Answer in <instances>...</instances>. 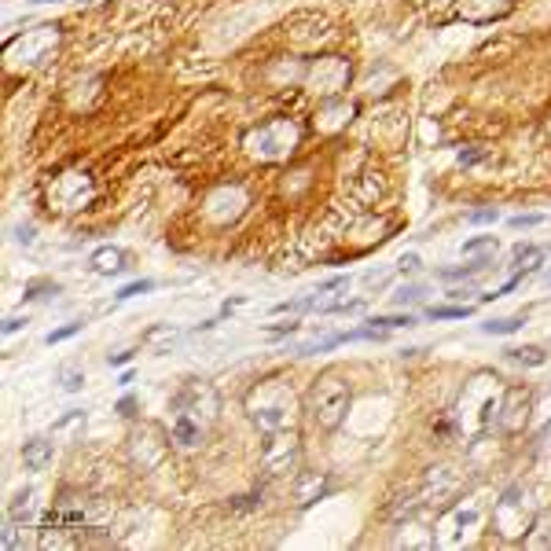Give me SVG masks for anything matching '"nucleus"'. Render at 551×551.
<instances>
[{"label":"nucleus","instance_id":"b1692460","mask_svg":"<svg viewBox=\"0 0 551 551\" xmlns=\"http://www.w3.org/2000/svg\"><path fill=\"white\" fill-rule=\"evenodd\" d=\"M511 265L518 269V276H526V272L540 269L544 265V250L540 247H515V254H511Z\"/></svg>","mask_w":551,"mask_h":551},{"label":"nucleus","instance_id":"dca6fc26","mask_svg":"<svg viewBox=\"0 0 551 551\" xmlns=\"http://www.w3.org/2000/svg\"><path fill=\"white\" fill-rule=\"evenodd\" d=\"M515 8V0H460V19L467 23H493Z\"/></svg>","mask_w":551,"mask_h":551},{"label":"nucleus","instance_id":"37998d69","mask_svg":"<svg viewBox=\"0 0 551 551\" xmlns=\"http://www.w3.org/2000/svg\"><path fill=\"white\" fill-rule=\"evenodd\" d=\"M118 412H122V416H133V401H129V397H125L122 405H118Z\"/></svg>","mask_w":551,"mask_h":551},{"label":"nucleus","instance_id":"20e7f679","mask_svg":"<svg viewBox=\"0 0 551 551\" xmlns=\"http://www.w3.org/2000/svg\"><path fill=\"white\" fill-rule=\"evenodd\" d=\"M349 405H353V390H349L346 375L327 368L313 379L309 394H305V412L320 430H338L346 423Z\"/></svg>","mask_w":551,"mask_h":551},{"label":"nucleus","instance_id":"393cba45","mask_svg":"<svg viewBox=\"0 0 551 551\" xmlns=\"http://www.w3.org/2000/svg\"><path fill=\"white\" fill-rule=\"evenodd\" d=\"M526 327V316H500V320H489V324H482L485 335H515V331H522Z\"/></svg>","mask_w":551,"mask_h":551},{"label":"nucleus","instance_id":"ddd939ff","mask_svg":"<svg viewBox=\"0 0 551 551\" xmlns=\"http://www.w3.org/2000/svg\"><path fill=\"white\" fill-rule=\"evenodd\" d=\"M169 434H162L158 427H140L133 434V441H129V449H133V463L140 467V471H155L158 463L166 460L169 452Z\"/></svg>","mask_w":551,"mask_h":551},{"label":"nucleus","instance_id":"72a5a7b5","mask_svg":"<svg viewBox=\"0 0 551 551\" xmlns=\"http://www.w3.org/2000/svg\"><path fill=\"white\" fill-rule=\"evenodd\" d=\"M482 269V265H463V269H445V272H438L441 280H463V276H474V272Z\"/></svg>","mask_w":551,"mask_h":551},{"label":"nucleus","instance_id":"a19ab883","mask_svg":"<svg viewBox=\"0 0 551 551\" xmlns=\"http://www.w3.org/2000/svg\"><path fill=\"white\" fill-rule=\"evenodd\" d=\"M129 360H133V353H114L111 364H114V368H122V364H129Z\"/></svg>","mask_w":551,"mask_h":551},{"label":"nucleus","instance_id":"412c9836","mask_svg":"<svg viewBox=\"0 0 551 551\" xmlns=\"http://www.w3.org/2000/svg\"><path fill=\"white\" fill-rule=\"evenodd\" d=\"M89 269L100 272V276H114V272L125 269V254L118 247H100L96 254L89 258Z\"/></svg>","mask_w":551,"mask_h":551},{"label":"nucleus","instance_id":"c756f323","mask_svg":"<svg viewBox=\"0 0 551 551\" xmlns=\"http://www.w3.org/2000/svg\"><path fill=\"white\" fill-rule=\"evenodd\" d=\"M427 294V287H419V283H408V287H401V291L394 294V302L397 305H405V302H419Z\"/></svg>","mask_w":551,"mask_h":551},{"label":"nucleus","instance_id":"4c0bfd02","mask_svg":"<svg viewBox=\"0 0 551 551\" xmlns=\"http://www.w3.org/2000/svg\"><path fill=\"white\" fill-rule=\"evenodd\" d=\"M397 269L405 272V276H412V272L419 269V254H405V258L397 261Z\"/></svg>","mask_w":551,"mask_h":551},{"label":"nucleus","instance_id":"79ce46f5","mask_svg":"<svg viewBox=\"0 0 551 551\" xmlns=\"http://www.w3.org/2000/svg\"><path fill=\"white\" fill-rule=\"evenodd\" d=\"M19 243H34V228H30V225L19 228Z\"/></svg>","mask_w":551,"mask_h":551},{"label":"nucleus","instance_id":"c85d7f7f","mask_svg":"<svg viewBox=\"0 0 551 551\" xmlns=\"http://www.w3.org/2000/svg\"><path fill=\"white\" fill-rule=\"evenodd\" d=\"M147 291H155V280H136V283H125L122 291L114 294L118 302H129V298H140V294H147Z\"/></svg>","mask_w":551,"mask_h":551},{"label":"nucleus","instance_id":"9b49d317","mask_svg":"<svg viewBox=\"0 0 551 551\" xmlns=\"http://www.w3.org/2000/svg\"><path fill=\"white\" fill-rule=\"evenodd\" d=\"M331 34H335L331 23L316 12H298L287 19V45L298 48V52H316L320 45L331 41Z\"/></svg>","mask_w":551,"mask_h":551},{"label":"nucleus","instance_id":"c9c22d12","mask_svg":"<svg viewBox=\"0 0 551 551\" xmlns=\"http://www.w3.org/2000/svg\"><path fill=\"white\" fill-rule=\"evenodd\" d=\"M496 210H474V214H467V221H471V225H493L496 221Z\"/></svg>","mask_w":551,"mask_h":551},{"label":"nucleus","instance_id":"9d476101","mask_svg":"<svg viewBox=\"0 0 551 551\" xmlns=\"http://www.w3.org/2000/svg\"><path fill=\"white\" fill-rule=\"evenodd\" d=\"M529 419H533V390L529 386H504L496 427L504 430L507 438H518L529 427Z\"/></svg>","mask_w":551,"mask_h":551},{"label":"nucleus","instance_id":"4be33fe9","mask_svg":"<svg viewBox=\"0 0 551 551\" xmlns=\"http://www.w3.org/2000/svg\"><path fill=\"white\" fill-rule=\"evenodd\" d=\"M511 364H518V368H544L548 364V353L540 346H511L504 353Z\"/></svg>","mask_w":551,"mask_h":551},{"label":"nucleus","instance_id":"e433bc0d","mask_svg":"<svg viewBox=\"0 0 551 551\" xmlns=\"http://www.w3.org/2000/svg\"><path fill=\"white\" fill-rule=\"evenodd\" d=\"M346 283H349V276H335V280L320 283V287H316V294H327V291H342V287H346Z\"/></svg>","mask_w":551,"mask_h":551},{"label":"nucleus","instance_id":"f03ea898","mask_svg":"<svg viewBox=\"0 0 551 551\" xmlns=\"http://www.w3.org/2000/svg\"><path fill=\"white\" fill-rule=\"evenodd\" d=\"M250 423L261 430V434H272V430H287V427H298V416H302V397L298 390L291 386V379H261L258 386H250L247 401Z\"/></svg>","mask_w":551,"mask_h":551},{"label":"nucleus","instance_id":"473e14b6","mask_svg":"<svg viewBox=\"0 0 551 551\" xmlns=\"http://www.w3.org/2000/svg\"><path fill=\"white\" fill-rule=\"evenodd\" d=\"M482 158H489V147H471V151L460 155V166H474V162H482Z\"/></svg>","mask_w":551,"mask_h":551},{"label":"nucleus","instance_id":"2eb2a0df","mask_svg":"<svg viewBox=\"0 0 551 551\" xmlns=\"http://www.w3.org/2000/svg\"><path fill=\"white\" fill-rule=\"evenodd\" d=\"M52 199L59 210H81L92 199V180L89 173H67V180L59 177L52 184Z\"/></svg>","mask_w":551,"mask_h":551},{"label":"nucleus","instance_id":"bb28decb","mask_svg":"<svg viewBox=\"0 0 551 551\" xmlns=\"http://www.w3.org/2000/svg\"><path fill=\"white\" fill-rule=\"evenodd\" d=\"M416 324V316L412 313H394V316H375L372 327L375 331H394V327H412Z\"/></svg>","mask_w":551,"mask_h":551},{"label":"nucleus","instance_id":"aec40b11","mask_svg":"<svg viewBox=\"0 0 551 551\" xmlns=\"http://www.w3.org/2000/svg\"><path fill=\"white\" fill-rule=\"evenodd\" d=\"M52 456H56V445L48 438H34L23 445V467L26 471H45L48 463H52Z\"/></svg>","mask_w":551,"mask_h":551},{"label":"nucleus","instance_id":"7ed1b4c3","mask_svg":"<svg viewBox=\"0 0 551 551\" xmlns=\"http://www.w3.org/2000/svg\"><path fill=\"white\" fill-rule=\"evenodd\" d=\"M302 147V125L280 114V118H269V122L254 125L247 136H243V151H247L254 162L261 166H280V162H291Z\"/></svg>","mask_w":551,"mask_h":551},{"label":"nucleus","instance_id":"cd10ccee","mask_svg":"<svg viewBox=\"0 0 551 551\" xmlns=\"http://www.w3.org/2000/svg\"><path fill=\"white\" fill-rule=\"evenodd\" d=\"M430 320H463L471 316V305H438V309H427Z\"/></svg>","mask_w":551,"mask_h":551},{"label":"nucleus","instance_id":"0eeeda50","mask_svg":"<svg viewBox=\"0 0 551 551\" xmlns=\"http://www.w3.org/2000/svg\"><path fill=\"white\" fill-rule=\"evenodd\" d=\"M261 471L265 478H291L302 471V438L298 427L261 434Z\"/></svg>","mask_w":551,"mask_h":551},{"label":"nucleus","instance_id":"f704fd0d","mask_svg":"<svg viewBox=\"0 0 551 551\" xmlns=\"http://www.w3.org/2000/svg\"><path fill=\"white\" fill-rule=\"evenodd\" d=\"M78 331H81V324L59 327V331H52V335H48V346H56V342H63V338H70V335H78Z\"/></svg>","mask_w":551,"mask_h":551},{"label":"nucleus","instance_id":"6e6552de","mask_svg":"<svg viewBox=\"0 0 551 551\" xmlns=\"http://www.w3.org/2000/svg\"><path fill=\"white\" fill-rule=\"evenodd\" d=\"M217 412H221V397H217L214 386L203 383V379H188L184 390L173 397V416H188L206 430L217 423Z\"/></svg>","mask_w":551,"mask_h":551},{"label":"nucleus","instance_id":"1a4fd4ad","mask_svg":"<svg viewBox=\"0 0 551 551\" xmlns=\"http://www.w3.org/2000/svg\"><path fill=\"white\" fill-rule=\"evenodd\" d=\"M349 78H353V67L346 56H320L305 74V89L316 92L320 100H338L349 89Z\"/></svg>","mask_w":551,"mask_h":551},{"label":"nucleus","instance_id":"ea45409f","mask_svg":"<svg viewBox=\"0 0 551 551\" xmlns=\"http://www.w3.org/2000/svg\"><path fill=\"white\" fill-rule=\"evenodd\" d=\"M298 327H302V324H294V320H291V324H276V327H269V331H272V335H294Z\"/></svg>","mask_w":551,"mask_h":551},{"label":"nucleus","instance_id":"f3484780","mask_svg":"<svg viewBox=\"0 0 551 551\" xmlns=\"http://www.w3.org/2000/svg\"><path fill=\"white\" fill-rule=\"evenodd\" d=\"M460 489V474L456 467H430L427 471V482H423V500H449L452 493Z\"/></svg>","mask_w":551,"mask_h":551},{"label":"nucleus","instance_id":"5701e85b","mask_svg":"<svg viewBox=\"0 0 551 551\" xmlns=\"http://www.w3.org/2000/svg\"><path fill=\"white\" fill-rule=\"evenodd\" d=\"M8 518H12L15 526H19V522H30V518H34V489H19V493L12 496V507H8Z\"/></svg>","mask_w":551,"mask_h":551},{"label":"nucleus","instance_id":"a211bd4d","mask_svg":"<svg viewBox=\"0 0 551 551\" xmlns=\"http://www.w3.org/2000/svg\"><path fill=\"white\" fill-rule=\"evenodd\" d=\"M327 493H331V478H327V471L298 474V489H294V500H298V507L316 504V500H324Z\"/></svg>","mask_w":551,"mask_h":551},{"label":"nucleus","instance_id":"6ab92c4d","mask_svg":"<svg viewBox=\"0 0 551 551\" xmlns=\"http://www.w3.org/2000/svg\"><path fill=\"white\" fill-rule=\"evenodd\" d=\"M203 434H206V427H199V423L188 416H173V423H169V441L184 452L199 449V445H203Z\"/></svg>","mask_w":551,"mask_h":551},{"label":"nucleus","instance_id":"2f4dec72","mask_svg":"<svg viewBox=\"0 0 551 551\" xmlns=\"http://www.w3.org/2000/svg\"><path fill=\"white\" fill-rule=\"evenodd\" d=\"M548 217L544 214H518V217H511V228H537V225H544Z\"/></svg>","mask_w":551,"mask_h":551},{"label":"nucleus","instance_id":"423d86ee","mask_svg":"<svg viewBox=\"0 0 551 551\" xmlns=\"http://www.w3.org/2000/svg\"><path fill=\"white\" fill-rule=\"evenodd\" d=\"M489 522H493V529L504 540H526L537 529V507H533V500H529V493L522 485H511L507 493L496 496Z\"/></svg>","mask_w":551,"mask_h":551},{"label":"nucleus","instance_id":"f257e3e1","mask_svg":"<svg viewBox=\"0 0 551 551\" xmlns=\"http://www.w3.org/2000/svg\"><path fill=\"white\" fill-rule=\"evenodd\" d=\"M500 401H504V383L493 372H474L463 383L456 408H452V423L463 434V441H485L493 434Z\"/></svg>","mask_w":551,"mask_h":551},{"label":"nucleus","instance_id":"a878e982","mask_svg":"<svg viewBox=\"0 0 551 551\" xmlns=\"http://www.w3.org/2000/svg\"><path fill=\"white\" fill-rule=\"evenodd\" d=\"M59 383H63L67 394H78L81 386H85V372L74 368V364H63V368H59Z\"/></svg>","mask_w":551,"mask_h":551},{"label":"nucleus","instance_id":"4468645a","mask_svg":"<svg viewBox=\"0 0 551 551\" xmlns=\"http://www.w3.org/2000/svg\"><path fill=\"white\" fill-rule=\"evenodd\" d=\"M56 26H37V30H30V34H23L19 41H12L8 45V56H26L23 63L30 67V63H41V59H48V52L56 48Z\"/></svg>","mask_w":551,"mask_h":551},{"label":"nucleus","instance_id":"7c9ffc66","mask_svg":"<svg viewBox=\"0 0 551 551\" xmlns=\"http://www.w3.org/2000/svg\"><path fill=\"white\" fill-rule=\"evenodd\" d=\"M482 250H496V236H478L463 243V254H482Z\"/></svg>","mask_w":551,"mask_h":551},{"label":"nucleus","instance_id":"58836bf2","mask_svg":"<svg viewBox=\"0 0 551 551\" xmlns=\"http://www.w3.org/2000/svg\"><path fill=\"white\" fill-rule=\"evenodd\" d=\"M19 327H26V316H8V320H4V335H15Z\"/></svg>","mask_w":551,"mask_h":551},{"label":"nucleus","instance_id":"f8f14e48","mask_svg":"<svg viewBox=\"0 0 551 551\" xmlns=\"http://www.w3.org/2000/svg\"><path fill=\"white\" fill-rule=\"evenodd\" d=\"M346 195H349V203L357 206V210H372V206H379L386 195H390V177H386L383 169L364 166L357 177H349Z\"/></svg>","mask_w":551,"mask_h":551},{"label":"nucleus","instance_id":"39448f33","mask_svg":"<svg viewBox=\"0 0 551 551\" xmlns=\"http://www.w3.org/2000/svg\"><path fill=\"white\" fill-rule=\"evenodd\" d=\"M485 518H489V504H485L482 493L474 496H463L456 504L441 515V522L434 526V544L438 548H463V544H471L478 537V529L485 526Z\"/></svg>","mask_w":551,"mask_h":551}]
</instances>
